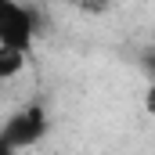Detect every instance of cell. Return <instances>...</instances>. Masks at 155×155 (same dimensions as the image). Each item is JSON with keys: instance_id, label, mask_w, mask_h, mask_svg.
<instances>
[{"instance_id": "3957f363", "label": "cell", "mask_w": 155, "mask_h": 155, "mask_svg": "<svg viewBox=\"0 0 155 155\" xmlns=\"http://www.w3.org/2000/svg\"><path fill=\"white\" fill-rule=\"evenodd\" d=\"M25 65H29V51H18V47L0 43V79L22 76V69H25Z\"/></svg>"}, {"instance_id": "5b68a950", "label": "cell", "mask_w": 155, "mask_h": 155, "mask_svg": "<svg viewBox=\"0 0 155 155\" xmlns=\"http://www.w3.org/2000/svg\"><path fill=\"white\" fill-rule=\"evenodd\" d=\"M0 155H15V148H11V144H7L4 137H0Z\"/></svg>"}, {"instance_id": "277c9868", "label": "cell", "mask_w": 155, "mask_h": 155, "mask_svg": "<svg viewBox=\"0 0 155 155\" xmlns=\"http://www.w3.org/2000/svg\"><path fill=\"white\" fill-rule=\"evenodd\" d=\"M144 112H148V116H155V83H148V87H144Z\"/></svg>"}, {"instance_id": "6da1fadb", "label": "cell", "mask_w": 155, "mask_h": 155, "mask_svg": "<svg viewBox=\"0 0 155 155\" xmlns=\"http://www.w3.org/2000/svg\"><path fill=\"white\" fill-rule=\"evenodd\" d=\"M33 40H36V22L29 7L22 0H0V43L33 51Z\"/></svg>"}, {"instance_id": "7a4b0ae2", "label": "cell", "mask_w": 155, "mask_h": 155, "mask_svg": "<svg viewBox=\"0 0 155 155\" xmlns=\"http://www.w3.org/2000/svg\"><path fill=\"white\" fill-rule=\"evenodd\" d=\"M43 134H47V108H43V105H25L22 112H15V116L7 119V126H4L0 137L18 152V148L40 144Z\"/></svg>"}]
</instances>
